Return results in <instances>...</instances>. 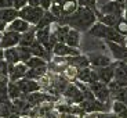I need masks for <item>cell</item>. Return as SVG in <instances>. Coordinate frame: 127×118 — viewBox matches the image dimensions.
I'll return each mask as SVG.
<instances>
[{"label": "cell", "instance_id": "6da1fadb", "mask_svg": "<svg viewBox=\"0 0 127 118\" xmlns=\"http://www.w3.org/2000/svg\"><path fill=\"white\" fill-rule=\"evenodd\" d=\"M95 22H97V14H95L94 10L89 8V7L79 6V8L72 15L64 17L60 22H57V24L68 25L69 28L76 29L79 32H89V29Z\"/></svg>", "mask_w": 127, "mask_h": 118}, {"label": "cell", "instance_id": "7a4b0ae2", "mask_svg": "<svg viewBox=\"0 0 127 118\" xmlns=\"http://www.w3.org/2000/svg\"><path fill=\"white\" fill-rule=\"evenodd\" d=\"M89 35H91L93 38L102 39L105 42H113V43H119V45H126V36L120 35L118 31L112 26H106L101 22H97L89 29L87 32Z\"/></svg>", "mask_w": 127, "mask_h": 118}, {"label": "cell", "instance_id": "3957f363", "mask_svg": "<svg viewBox=\"0 0 127 118\" xmlns=\"http://www.w3.org/2000/svg\"><path fill=\"white\" fill-rule=\"evenodd\" d=\"M90 90L93 92V95L95 96V99L99 100L102 103H108V104H112V95H111V90H109L108 85L101 81H97V82H93L89 85Z\"/></svg>", "mask_w": 127, "mask_h": 118}, {"label": "cell", "instance_id": "277c9868", "mask_svg": "<svg viewBox=\"0 0 127 118\" xmlns=\"http://www.w3.org/2000/svg\"><path fill=\"white\" fill-rule=\"evenodd\" d=\"M44 10L41 7H32V6H25L24 8L19 10V17L22 19H25L26 22H29L31 25L36 26L39 24V21L41 19V17L44 15Z\"/></svg>", "mask_w": 127, "mask_h": 118}, {"label": "cell", "instance_id": "5b68a950", "mask_svg": "<svg viewBox=\"0 0 127 118\" xmlns=\"http://www.w3.org/2000/svg\"><path fill=\"white\" fill-rule=\"evenodd\" d=\"M62 99L65 102H68L69 104H80L84 100V95L76 83L70 82L68 85V88L65 89V92L62 93Z\"/></svg>", "mask_w": 127, "mask_h": 118}, {"label": "cell", "instance_id": "8992f818", "mask_svg": "<svg viewBox=\"0 0 127 118\" xmlns=\"http://www.w3.org/2000/svg\"><path fill=\"white\" fill-rule=\"evenodd\" d=\"M127 8L126 0H113L106 4L98 7V13L101 14H113V15H123L124 10Z\"/></svg>", "mask_w": 127, "mask_h": 118}, {"label": "cell", "instance_id": "52a82bcc", "mask_svg": "<svg viewBox=\"0 0 127 118\" xmlns=\"http://www.w3.org/2000/svg\"><path fill=\"white\" fill-rule=\"evenodd\" d=\"M87 58L90 61V65L93 68H101V67H108L113 63V58L109 57V56L104 54V53H97V51H91V53H87Z\"/></svg>", "mask_w": 127, "mask_h": 118}, {"label": "cell", "instance_id": "ba28073f", "mask_svg": "<svg viewBox=\"0 0 127 118\" xmlns=\"http://www.w3.org/2000/svg\"><path fill=\"white\" fill-rule=\"evenodd\" d=\"M19 39H21V33L14 31H6L1 33L0 38V49H10V47H17L19 46Z\"/></svg>", "mask_w": 127, "mask_h": 118}, {"label": "cell", "instance_id": "9c48e42d", "mask_svg": "<svg viewBox=\"0 0 127 118\" xmlns=\"http://www.w3.org/2000/svg\"><path fill=\"white\" fill-rule=\"evenodd\" d=\"M79 54H82L80 49L70 47L64 42L55 43L54 49H53V56H55V57H72V56H79Z\"/></svg>", "mask_w": 127, "mask_h": 118}, {"label": "cell", "instance_id": "30bf717a", "mask_svg": "<svg viewBox=\"0 0 127 118\" xmlns=\"http://www.w3.org/2000/svg\"><path fill=\"white\" fill-rule=\"evenodd\" d=\"M105 45L109 49L113 60L127 63V46L126 45H119V43H113V42H105Z\"/></svg>", "mask_w": 127, "mask_h": 118}, {"label": "cell", "instance_id": "8fae6325", "mask_svg": "<svg viewBox=\"0 0 127 118\" xmlns=\"http://www.w3.org/2000/svg\"><path fill=\"white\" fill-rule=\"evenodd\" d=\"M17 83H18L22 95H29V93H35V92L43 90V88L39 83V81H33V79H29V78H22V79L17 81Z\"/></svg>", "mask_w": 127, "mask_h": 118}, {"label": "cell", "instance_id": "7c38bea8", "mask_svg": "<svg viewBox=\"0 0 127 118\" xmlns=\"http://www.w3.org/2000/svg\"><path fill=\"white\" fill-rule=\"evenodd\" d=\"M26 72H28V65L25 63L10 64L8 65V78L11 82H17V81L25 78Z\"/></svg>", "mask_w": 127, "mask_h": 118}, {"label": "cell", "instance_id": "4fadbf2b", "mask_svg": "<svg viewBox=\"0 0 127 118\" xmlns=\"http://www.w3.org/2000/svg\"><path fill=\"white\" fill-rule=\"evenodd\" d=\"M76 79L80 81V82H83V83H86V85H90V83L97 82V81H98V75H97V72H95L94 68L90 65V67L77 70Z\"/></svg>", "mask_w": 127, "mask_h": 118}, {"label": "cell", "instance_id": "5bb4252c", "mask_svg": "<svg viewBox=\"0 0 127 118\" xmlns=\"http://www.w3.org/2000/svg\"><path fill=\"white\" fill-rule=\"evenodd\" d=\"M31 50H32V56L39 57V58H43V60H46L47 63H50V61L53 60V57H54V56H53V53H51V51H48L47 49L41 45V43H39L37 40H36L35 43L31 46Z\"/></svg>", "mask_w": 127, "mask_h": 118}, {"label": "cell", "instance_id": "9a60e30c", "mask_svg": "<svg viewBox=\"0 0 127 118\" xmlns=\"http://www.w3.org/2000/svg\"><path fill=\"white\" fill-rule=\"evenodd\" d=\"M97 75H98V81L106 83L108 85L109 82L113 81V77H115V68H113V63L108 67H101V68H94Z\"/></svg>", "mask_w": 127, "mask_h": 118}, {"label": "cell", "instance_id": "2e32d148", "mask_svg": "<svg viewBox=\"0 0 127 118\" xmlns=\"http://www.w3.org/2000/svg\"><path fill=\"white\" fill-rule=\"evenodd\" d=\"M32 26L33 25H31L29 22H26L25 19L18 17V18H15L14 21H11V22L7 25V31H14V32H18V33H24V32L29 31Z\"/></svg>", "mask_w": 127, "mask_h": 118}, {"label": "cell", "instance_id": "e0dca14e", "mask_svg": "<svg viewBox=\"0 0 127 118\" xmlns=\"http://www.w3.org/2000/svg\"><path fill=\"white\" fill-rule=\"evenodd\" d=\"M65 61H66L69 65L77 68V70H82V68L90 67V61L87 58L86 54H79V56H72V57H65Z\"/></svg>", "mask_w": 127, "mask_h": 118}, {"label": "cell", "instance_id": "ac0fdd59", "mask_svg": "<svg viewBox=\"0 0 127 118\" xmlns=\"http://www.w3.org/2000/svg\"><path fill=\"white\" fill-rule=\"evenodd\" d=\"M35 42H36V26H32L29 31L21 33L19 46H24V47H31Z\"/></svg>", "mask_w": 127, "mask_h": 118}, {"label": "cell", "instance_id": "d6986e66", "mask_svg": "<svg viewBox=\"0 0 127 118\" xmlns=\"http://www.w3.org/2000/svg\"><path fill=\"white\" fill-rule=\"evenodd\" d=\"M82 32L76 31V29H69L68 32V36L65 39V43L70 47H75V49H80V42H82Z\"/></svg>", "mask_w": 127, "mask_h": 118}, {"label": "cell", "instance_id": "ffe728a7", "mask_svg": "<svg viewBox=\"0 0 127 118\" xmlns=\"http://www.w3.org/2000/svg\"><path fill=\"white\" fill-rule=\"evenodd\" d=\"M60 4H61V8H62V15L64 17L72 15V14L79 8L77 0H62Z\"/></svg>", "mask_w": 127, "mask_h": 118}, {"label": "cell", "instance_id": "44dd1931", "mask_svg": "<svg viewBox=\"0 0 127 118\" xmlns=\"http://www.w3.org/2000/svg\"><path fill=\"white\" fill-rule=\"evenodd\" d=\"M115 77L113 79H127V63L124 61H113Z\"/></svg>", "mask_w": 127, "mask_h": 118}, {"label": "cell", "instance_id": "7402d4cb", "mask_svg": "<svg viewBox=\"0 0 127 118\" xmlns=\"http://www.w3.org/2000/svg\"><path fill=\"white\" fill-rule=\"evenodd\" d=\"M4 60H6L8 64H18V63H21L18 46H17V47L4 49Z\"/></svg>", "mask_w": 127, "mask_h": 118}, {"label": "cell", "instance_id": "603a6c76", "mask_svg": "<svg viewBox=\"0 0 127 118\" xmlns=\"http://www.w3.org/2000/svg\"><path fill=\"white\" fill-rule=\"evenodd\" d=\"M111 111L120 118H127V104L118 102V100H113L111 106Z\"/></svg>", "mask_w": 127, "mask_h": 118}, {"label": "cell", "instance_id": "cb8c5ba5", "mask_svg": "<svg viewBox=\"0 0 127 118\" xmlns=\"http://www.w3.org/2000/svg\"><path fill=\"white\" fill-rule=\"evenodd\" d=\"M0 17H1V21H6L7 24H10L11 21L19 17V11L15 8H0Z\"/></svg>", "mask_w": 127, "mask_h": 118}, {"label": "cell", "instance_id": "d4e9b609", "mask_svg": "<svg viewBox=\"0 0 127 118\" xmlns=\"http://www.w3.org/2000/svg\"><path fill=\"white\" fill-rule=\"evenodd\" d=\"M57 22H58L57 18H55L50 11H46L44 15L41 17V19L39 21L37 25H36V28H37V29H43V28H46V26H51V25H54V24H57Z\"/></svg>", "mask_w": 127, "mask_h": 118}, {"label": "cell", "instance_id": "484cf974", "mask_svg": "<svg viewBox=\"0 0 127 118\" xmlns=\"http://www.w3.org/2000/svg\"><path fill=\"white\" fill-rule=\"evenodd\" d=\"M14 113H15V107H14L13 100L0 104V117L1 118H8L10 115L14 114Z\"/></svg>", "mask_w": 127, "mask_h": 118}, {"label": "cell", "instance_id": "4316f807", "mask_svg": "<svg viewBox=\"0 0 127 118\" xmlns=\"http://www.w3.org/2000/svg\"><path fill=\"white\" fill-rule=\"evenodd\" d=\"M7 90H8V95H10V99L11 100H15V99H19L22 93H21V89H19L18 83L17 82H11L10 81L8 85H7Z\"/></svg>", "mask_w": 127, "mask_h": 118}, {"label": "cell", "instance_id": "83f0119b", "mask_svg": "<svg viewBox=\"0 0 127 118\" xmlns=\"http://www.w3.org/2000/svg\"><path fill=\"white\" fill-rule=\"evenodd\" d=\"M25 64L28 65V68H40V67H47L48 65V63L46 60L39 58V57H35V56H32L31 60H28Z\"/></svg>", "mask_w": 127, "mask_h": 118}, {"label": "cell", "instance_id": "f1b7e54d", "mask_svg": "<svg viewBox=\"0 0 127 118\" xmlns=\"http://www.w3.org/2000/svg\"><path fill=\"white\" fill-rule=\"evenodd\" d=\"M18 51H19V58H21V63H26L28 60H31V57H32V50H31V47L18 46Z\"/></svg>", "mask_w": 127, "mask_h": 118}, {"label": "cell", "instance_id": "f546056e", "mask_svg": "<svg viewBox=\"0 0 127 118\" xmlns=\"http://www.w3.org/2000/svg\"><path fill=\"white\" fill-rule=\"evenodd\" d=\"M112 100H118V102H122V103H124V104H127V86L122 88L119 92L112 95Z\"/></svg>", "mask_w": 127, "mask_h": 118}, {"label": "cell", "instance_id": "4dcf8cb0", "mask_svg": "<svg viewBox=\"0 0 127 118\" xmlns=\"http://www.w3.org/2000/svg\"><path fill=\"white\" fill-rule=\"evenodd\" d=\"M79 6H83V7H89V8L94 10L95 13L98 11V7H97V0H77Z\"/></svg>", "mask_w": 127, "mask_h": 118}, {"label": "cell", "instance_id": "1f68e13d", "mask_svg": "<svg viewBox=\"0 0 127 118\" xmlns=\"http://www.w3.org/2000/svg\"><path fill=\"white\" fill-rule=\"evenodd\" d=\"M10 95H8V90H7V86L4 88H0V104H3V103H7L10 102Z\"/></svg>", "mask_w": 127, "mask_h": 118}, {"label": "cell", "instance_id": "d6a6232c", "mask_svg": "<svg viewBox=\"0 0 127 118\" xmlns=\"http://www.w3.org/2000/svg\"><path fill=\"white\" fill-rule=\"evenodd\" d=\"M8 65L10 64L6 60L0 61V75H8Z\"/></svg>", "mask_w": 127, "mask_h": 118}, {"label": "cell", "instance_id": "836d02e7", "mask_svg": "<svg viewBox=\"0 0 127 118\" xmlns=\"http://www.w3.org/2000/svg\"><path fill=\"white\" fill-rule=\"evenodd\" d=\"M0 8H14V0H0Z\"/></svg>", "mask_w": 127, "mask_h": 118}, {"label": "cell", "instance_id": "e575fe53", "mask_svg": "<svg viewBox=\"0 0 127 118\" xmlns=\"http://www.w3.org/2000/svg\"><path fill=\"white\" fill-rule=\"evenodd\" d=\"M25 6H28V0H14V8L18 10V11Z\"/></svg>", "mask_w": 127, "mask_h": 118}, {"label": "cell", "instance_id": "d590c367", "mask_svg": "<svg viewBox=\"0 0 127 118\" xmlns=\"http://www.w3.org/2000/svg\"><path fill=\"white\" fill-rule=\"evenodd\" d=\"M51 6H53V0H40V7L44 11H48L51 8Z\"/></svg>", "mask_w": 127, "mask_h": 118}, {"label": "cell", "instance_id": "8d00e7d4", "mask_svg": "<svg viewBox=\"0 0 127 118\" xmlns=\"http://www.w3.org/2000/svg\"><path fill=\"white\" fill-rule=\"evenodd\" d=\"M98 118H120V117H118L116 114L109 111V113H98Z\"/></svg>", "mask_w": 127, "mask_h": 118}, {"label": "cell", "instance_id": "74e56055", "mask_svg": "<svg viewBox=\"0 0 127 118\" xmlns=\"http://www.w3.org/2000/svg\"><path fill=\"white\" fill-rule=\"evenodd\" d=\"M8 82H10L8 75H0V88L7 86V85H8Z\"/></svg>", "mask_w": 127, "mask_h": 118}, {"label": "cell", "instance_id": "f35d334b", "mask_svg": "<svg viewBox=\"0 0 127 118\" xmlns=\"http://www.w3.org/2000/svg\"><path fill=\"white\" fill-rule=\"evenodd\" d=\"M7 25H8V24H7L6 21H1V19H0V35L7 31Z\"/></svg>", "mask_w": 127, "mask_h": 118}, {"label": "cell", "instance_id": "ab89813d", "mask_svg": "<svg viewBox=\"0 0 127 118\" xmlns=\"http://www.w3.org/2000/svg\"><path fill=\"white\" fill-rule=\"evenodd\" d=\"M28 6H32V7H40V0H28Z\"/></svg>", "mask_w": 127, "mask_h": 118}, {"label": "cell", "instance_id": "60d3db41", "mask_svg": "<svg viewBox=\"0 0 127 118\" xmlns=\"http://www.w3.org/2000/svg\"><path fill=\"white\" fill-rule=\"evenodd\" d=\"M109 1H113V0H97V7L102 6V4H106V3H109Z\"/></svg>", "mask_w": 127, "mask_h": 118}, {"label": "cell", "instance_id": "b9f144b4", "mask_svg": "<svg viewBox=\"0 0 127 118\" xmlns=\"http://www.w3.org/2000/svg\"><path fill=\"white\" fill-rule=\"evenodd\" d=\"M4 60V50L3 49H0V61Z\"/></svg>", "mask_w": 127, "mask_h": 118}, {"label": "cell", "instance_id": "7bdbcfd3", "mask_svg": "<svg viewBox=\"0 0 127 118\" xmlns=\"http://www.w3.org/2000/svg\"><path fill=\"white\" fill-rule=\"evenodd\" d=\"M8 118H21V115H18V114H17V113H14V114H11V115H10Z\"/></svg>", "mask_w": 127, "mask_h": 118}, {"label": "cell", "instance_id": "ee69618b", "mask_svg": "<svg viewBox=\"0 0 127 118\" xmlns=\"http://www.w3.org/2000/svg\"><path fill=\"white\" fill-rule=\"evenodd\" d=\"M123 17H124V19H127V8L124 10V14H123Z\"/></svg>", "mask_w": 127, "mask_h": 118}, {"label": "cell", "instance_id": "f6af8a7d", "mask_svg": "<svg viewBox=\"0 0 127 118\" xmlns=\"http://www.w3.org/2000/svg\"><path fill=\"white\" fill-rule=\"evenodd\" d=\"M21 118H33V117H29V115H22Z\"/></svg>", "mask_w": 127, "mask_h": 118}, {"label": "cell", "instance_id": "bcb514c9", "mask_svg": "<svg viewBox=\"0 0 127 118\" xmlns=\"http://www.w3.org/2000/svg\"><path fill=\"white\" fill-rule=\"evenodd\" d=\"M54 1H55V3H58V4H60L61 1H62V0H54Z\"/></svg>", "mask_w": 127, "mask_h": 118}, {"label": "cell", "instance_id": "7dc6e473", "mask_svg": "<svg viewBox=\"0 0 127 118\" xmlns=\"http://www.w3.org/2000/svg\"><path fill=\"white\" fill-rule=\"evenodd\" d=\"M126 46H127V39H126Z\"/></svg>", "mask_w": 127, "mask_h": 118}, {"label": "cell", "instance_id": "c3c4849f", "mask_svg": "<svg viewBox=\"0 0 127 118\" xmlns=\"http://www.w3.org/2000/svg\"><path fill=\"white\" fill-rule=\"evenodd\" d=\"M0 38H1V35H0Z\"/></svg>", "mask_w": 127, "mask_h": 118}, {"label": "cell", "instance_id": "681fc988", "mask_svg": "<svg viewBox=\"0 0 127 118\" xmlns=\"http://www.w3.org/2000/svg\"><path fill=\"white\" fill-rule=\"evenodd\" d=\"M53 1H54V0H53Z\"/></svg>", "mask_w": 127, "mask_h": 118}]
</instances>
